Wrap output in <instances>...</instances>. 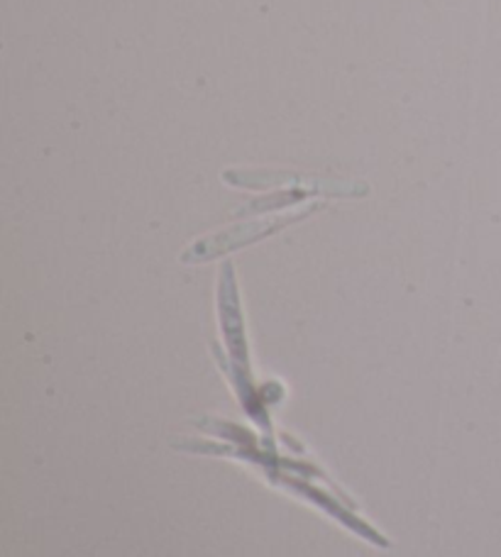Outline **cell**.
<instances>
[{
  "label": "cell",
  "instance_id": "cell-1",
  "mask_svg": "<svg viewBox=\"0 0 501 557\" xmlns=\"http://www.w3.org/2000/svg\"><path fill=\"white\" fill-rule=\"evenodd\" d=\"M298 218H304V215L282 218V221H269V223H249V225H240V227H233V231H225V233L213 235V237H206V240H200L194 247H188V250L182 255V262L213 260V257L235 250V247L249 245V243L259 240V237H267L277 231H282L284 225L298 221Z\"/></svg>",
  "mask_w": 501,
  "mask_h": 557
},
{
  "label": "cell",
  "instance_id": "cell-2",
  "mask_svg": "<svg viewBox=\"0 0 501 557\" xmlns=\"http://www.w3.org/2000/svg\"><path fill=\"white\" fill-rule=\"evenodd\" d=\"M218 308H220V327L233 355V362L247 374V343L243 331V315H240L237 306V286L233 276V267L225 264L223 274H220V288H218Z\"/></svg>",
  "mask_w": 501,
  "mask_h": 557
}]
</instances>
